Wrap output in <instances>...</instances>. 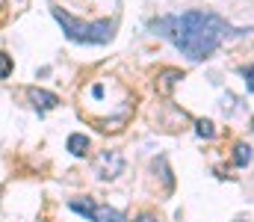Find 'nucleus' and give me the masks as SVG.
I'll return each instance as SVG.
<instances>
[{
    "mask_svg": "<svg viewBox=\"0 0 254 222\" xmlns=\"http://www.w3.org/2000/svg\"><path fill=\"white\" fill-rule=\"evenodd\" d=\"M151 30L163 39H169L187 60L201 63L213 57L225 39L234 33H249V30H234L219 12L213 9H187L181 15H163L151 21Z\"/></svg>",
    "mask_w": 254,
    "mask_h": 222,
    "instance_id": "obj_1",
    "label": "nucleus"
},
{
    "mask_svg": "<svg viewBox=\"0 0 254 222\" xmlns=\"http://www.w3.org/2000/svg\"><path fill=\"white\" fill-rule=\"evenodd\" d=\"M54 18L63 27L65 36L71 42H80V45H107L116 36V21H107V18L104 21H80V18L63 12L60 6L54 9Z\"/></svg>",
    "mask_w": 254,
    "mask_h": 222,
    "instance_id": "obj_2",
    "label": "nucleus"
},
{
    "mask_svg": "<svg viewBox=\"0 0 254 222\" xmlns=\"http://www.w3.org/2000/svg\"><path fill=\"white\" fill-rule=\"evenodd\" d=\"M68 208L71 211H77V214H83L89 222H125L122 217V211H116V208H110V205H98V202H83V199H71L68 202Z\"/></svg>",
    "mask_w": 254,
    "mask_h": 222,
    "instance_id": "obj_3",
    "label": "nucleus"
},
{
    "mask_svg": "<svg viewBox=\"0 0 254 222\" xmlns=\"http://www.w3.org/2000/svg\"><path fill=\"white\" fill-rule=\"evenodd\" d=\"M95 172H98L101 181H116V178L125 172V157H122V151H104V154L98 157V163H95Z\"/></svg>",
    "mask_w": 254,
    "mask_h": 222,
    "instance_id": "obj_4",
    "label": "nucleus"
},
{
    "mask_svg": "<svg viewBox=\"0 0 254 222\" xmlns=\"http://www.w3.org/2000/svg\"><path fill=\"white\" fill-rule=\"evenodd\" d=\"M27 98H30V104H33L39 113H48V110H54V107L60 104V98H57L54 92L39 89V86H30V89H27Z\"/></svg>",
    "mask_w": 254,
    "mask_h": 222,
    "instance_id": "obj_5",
    "label": "nucleus"
},
{
    "mask_svg": "<svg viewBox=\"0 0 254 222\" xmlns=\"http://www.w3.org/2000/svg\"><path fill=\"white\" fill-rule=\"evenodd\" d=\"M178 80H184V72H178V69H163V72L157 74V89H160L163 95H169Z\"/></svg>",
    "mask_w": 254,
    "mask_h": 222,
    "instance_id": "obj_6",
    "label": "nucleus"
},
{
    "mask_svg": "<svg viewBox=\"0 0 254 222\" xmlns=\"http://www.w3.org/2000/svg\"><path fill=\"white\" fill-rule=\"evenodd\" d=\"M68 151H71L74 157H86V151H89V137H86V134H71V137H68Z\"/></svg>",
    "mask_w": 254,
    "mask_h": 222,
    "instance_id": "obj_7",
    "label": "nucleus"
},
{
    "mask_svg": "<svg viewBox=\"0 0 254 222\" xmlns=\"http://www.w3.org/2000/svg\"><path fill=\"white\" fill-rule=\"evenodd\" d=\"M234 163L237 166H249L252 163V148L246 146V143H237V148H234Z\"/></svg>",
    "mask_w": 254,
    "mask_h": 222,
    "instance_id": "obj_8",
    "label": "nucleus"
},
{
    "mask_svg": "<svg viewBox=\"0 0 254 222\" xmlns=\"http://www.w3.org/2000/svg\"><path fill=\"white\" fill-rule=\"evenodd\" d=\"M9 74H12V57L3 51V54H0V80H6Z\"/></svg>",
    "mask_w": 254,
    "mask_h": 222,
    "instance_id": "obj_9",
    "label": "nucleus"
},
{
    "mask_svg": "<svg viewBox=\"0 0 254 222\" xmlns=\"http://www.w3.org/2000/svg\"><path fill=\"white\" fill-rule=\"evenodd\" d=\"M198 137H204V140H213V137H216V131H213V122H198Z\"/></svg>",
    "mask_w": 254,
    "mask_h": 222,
    "instance_id": "obj_10",
    "label": "nucleus"
},
{
    "mask_svg": "<svg viewBox=\"0 0 254 222\" xmlns=\"http://www.w3.org/2000/svg\"><path fill=\"white\" fill-rule=\"evenodd\" d=\"M243 77H246V86L254 92V66H246V69H243Z\"/></svg>",
    "mask_w": 254,
    "mask_h": 222,
    "instance_id": "obj_11",
    "label": "nucleus"
},
{
    "mask_svg": "<svg viewBox=\"0 0 254 222\" xmlns=\"http://www.w3.org/2000/svg\"><path fill=\"white\" fill-rule=\"evenodd\" d=\"M130 222H160V217H157V214H148V211H145V214H139V217H133Z\"/></svg>",
    "mask_w": 254,
    "mask_h": 222,
    "instance_id": "obj_12",
    "label": "nucleus"
},
{
    "mask_svg": "<svg viewBox=\"0 0 254 222\" xmlns=\"http://www.w3.org/2000/svg\"><path fill=\"white\" fill-rule=\"evenodd\" d=\"M3 3H6V0H0V6H3Z\"/></svg>",
    "mask_w": 254,
    "mask_h": 222,
    "instance_id": "obj_13",
    "label": "nucleus"
}]
</instances>
